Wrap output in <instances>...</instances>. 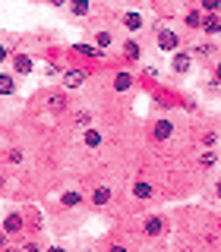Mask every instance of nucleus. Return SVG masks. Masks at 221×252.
Masks as SVG:
<instances>
[{
  "instance_id": "nucleus-1",
  "label": "nucleus",
  "mask_w": 221,
  "mask_h": 252,
  "mask_svg": "<svg viewBox=\"0 0 221 252\" xmlns=\"http://www.w3.org/2000/svg\"><path fill=\"white\" fill-rule=\"evenodd\" d=\"M13 76L19 79V76H32V69H35V60L29 57V54H22V51H16L13 54Z\"/></svg>"
},
{
  "instance_id": "nucleus-2",
  "label": "nucleus",
  "mask_w": 221,
  "mask_h": 252,
  "mask_svg": "<svg viewBox=\"0 0 221 252\" xmlns=\"http://www.w3.org/2000/svg\"><path fill=\"white\" fill-rule=\"evenodd\" d=\"M171 66H174V73H177V76H186L189 69H193V54H189V51H174Z\"/></svg>"
},
{
  "instance_id": "nucleus-3",
  "label": "nucleus",
  "mask_w": 221,
  "mask_h": 252,
  "mask_svg": "<svg viewBox=\"0 0 221 252\" xmlns=\"http://www.w3.org/2000/svg\"><path fill=\"white\" fill-rule=\"evenodd\" d=\"M155 41H158V51H164V54H168V51H177V47H180L177 32H171V29H161Z\"/></svg>"
},
{
  "instance_id": "nucleus-4",
  "label": "nucleus",
  "mask_w": 221,
  "mask_h": 252,
  "mask_svg": "<svg viewBox=\"0 0 221 252\" xmlns=\"http://www.w3.org/2000/svg\"><path fill=\"white\" fill-rule=\"evenodd\" d=\"M199 32H205L209 38H218V35H221V16H218V13H205Z\"/></svg>"
},
{
  "instance_id": "nucleus-5",
  "label": "nucleus",
  "mask_w": 221,
  "mask_h": 252,
  "mask_svg": "<svg viewBox=\"0 0 221 252\" xmlns=\"http://www.w3.org/2000/svg\"><path fill=\"white\" fill-rule=\"evenodd\" d=\"M22 227H26V218H22L19 211H10V215L3 218V224H0V230L3 233H22Z\"/></svg>"
},
{
  "instance_id": "nucleus-6",
  "label": "nucleus",
  "mask_w": 221,
  "mask_h": 252,
  "mask_svg": "<svg viewBox=\"0 0 221 252\" xmlns=\"http://www.w3.org/2000/svg\"><path fill=\"white\" fill-rule=\"evenodd\" d=\"M133 82H136V76L130 73V69H120V73H114V92H130L133 89Z\"/></svg>"
},
{
  "instance_id": "nucleus-7",
  "label": "nucleus",
  "mask_w": 221,
  "mask_h": 252,
  "mask_svg": "<svg viewBox=\"0 0 221 252\" xmlns=\"http://www.w3.org/2000/svg\"><path fill=\"white\" fill-rule=\"evenodd\" d=\"M161 230H164V218L161 215H152V218L142 220V233L146 236H161Z\"/></svg>"
},
{
  "instance_id": "nucleus-8",
  "label": "nucleus",
  "mask_w": 221,
  "mask_h": 252,
  "mask_svg": "<svg viewBox=\"0 0 221 252\" xmlns=\"http://www.w3.org/2000/svg\"><path fill=\"white\" fill-rule=\"evenodd\" d=\"M85 69H67L63 73V89H79V85H85Z\"/></svg>"
},
{
  "instance_id": "nucleus-9",
  "label": "nucleus",
  "mask_w": 221,
  "mask_h": 252,
  "mask_svg": "<svg viewBox=\"0 0 221 252\" xmlns=\"http://www.w3.org/2000/svg\"><path fill=\"white\" fill-rule=\"evenodd\" d=\"M110 199H114L110 186H95V189H92V205H98V208H105V205H110Z\"/></svg>"
},
{
  "instance_id": "nucleus-10",
  "label": "nucleus",
  "mask_w": 221,
  "mask_h": 252,
  "mask_svg": "<svg viewBox=\"0 0 221 252\" xmlns=\"http://www.w3.org/2000/svg\"><path fill=\"white\" fill-rule=\"evenodd\" d=\"M142 26H146V19H142V13H136V10L123 13V29H126V32H139Z\"/></svg>"
},
{
  "instance_id": "nucleus-11",
  "label": "nucleus",
  "mask_w": 221,
  "mask_h": 252,
  "mask_svg": "<svg viewBox=\"0 0 221 252\" xmlns=\"http://www.w3.org/2000/svg\"><path fill=\"white\" fill-rule=\"evenodd\" d=\"M152 132H155L158 142H168V139L174 136V123H171V120H155V129H152Z\"/></svg>"
},
{
  "instance_id": "nucleus-12",
  "label": "nucleus",
  "mask_w": 221,
  "mask_h": 252,
  "mask_svg": "<svg viewBox=\"0 0 221 252\" xmlns=\"http://www.w3.org/2000/svg\"><path fill=\"white\" fill-rule=\"evenodd\" d=\"M133 199H136V202L152 199V186H148L146 180H136V183H133Z\"/></svg>"
},
{
  "instance_id": "nucleus-13",
  "label": "nucleus",
  "mask_w": 221,
  "mask_h": 252,
  "mask_svg": "<svg viewBox=\"0 0 221 252\" xmlns=\"http://www.w3.org/2000/svg\"><path fill=\"white\" fill-rule=\"evenodd\" d=\"M123 57L126 60H142V44L133 41V38H130V41H123Z\"/></svg>"
},
{
  "instance_id": "nucleus-14",
  "label": "nucleus",
  "mask_w": 221,
  "mask_h": 252,
  "mask_svg": "<svg viewBox=\"0 0 221 252\" xmlns=\"http://www.w3.org/2000/svg\"><path fill=\"white\" fill-rule=\"evenodd\" d=\"M70 10H73V16L85 19V16L92 13V0H70Z\"/></svg>"
},
{
  "instance_id": "nucleus-15",
  "label": "nucleus",
  "mask_w": 221,
  "mask_h": 252,
  "mask_svg": "<svg viewBox=\"0 0 221 252\" xmlns=\"http://www.w3.org/2000/svg\"><path fill=\"white\" fill-rule=\"evenodd\" d=\"M189 54H193V57H199V60H209L212 54H215V44H212V41H202V44L189 47Z\"/></svg>"
},
{
  "instance_id": "nucleus-16",
  "label": "nucleus",
  "mask_w": 221,
  "mask_h": 252,
  "mask_svg": "<svg viewBox=\"0 0 221 252\" xmlns=\"http://www.w3.org/2000/svg\"><path fill=\"white\" fill-rule=\"evenodd\" d=\"M13 92H16V76L13 73H0V94L6 98V94H13Z\"/></svg>"
},
{
  "instance_id": "nucleus-17",
  "label": "nucleus",
  "mask_w": 221,
  "mask_h": 252,
  "mask_svg": "<svg viewBox=\"0 0 221 252\" xmlns=\"http://www.w3.org/2000/svg\"><path fill=\"white\" fill-rule=\"evenodd\" d=\"M73 51H76V54H82V57H92V60H101V57H105V51H98L95 44H76Z\"/></svg>"
},
{
  "instance_id": "nucleus-18",
  "label": "nucleus",
  "mask_w": 221,
  "mask_h": 252,
  "mask_svg": "<svg viewBox=\"0 0 221 252\" xmlns=\"http://www.w3.org/2000/svg\"><path fill=\"white\" fill-rule=\"evenodd\" d=\"M47 107H51V110H67L70 107V98H67V94H47Z\"/></svg>"
},
{
  "instance_id": "nucleus-19",
  "label": "nucleus",
  "mask_w": 221,
  "mask_h": 252,
  "mask_svg": "<svg viewBox=\"0 0 221 252\" xmlns=\"http://www.w3.org/2000/svg\"><path fill=\"white\" fill-rule=\"evenodd\" d=\"M184 26H186L189 32H199V26H202V13H199V10H189V13L184 16Z\"/></svg>"
},
{
  "instance_id": "nucleus-20",
  "label": "nucleus",
  "mask_w": 221,
  "mask_h": 252,
  "mask_svg": "<svg viewBox=\"0 0 221 252\" xmlns=\"http://www.w3.org/2000/svg\"><path fill=\"white\" fill-rule=\"evenodd\" d=\"M82 142H85L89 148H98V145H101V132L95 129V126H89V129L82 132Z\"/></svg>"
},
{
  "instance_id": "nucleus-21",
  "label": "nucleus",
  "mask_w": 221,
  "mask_h": 252,
  "mask_svg": "<svg viewBox=\"0 0 221 252\" xmlns=\"http://www.w3.org/2000/svg\"><path fill=\"white\" fill-rule=\"evenodd\" d=\"M60 202H63V208H79V205H82V195L70 189V192H63V195H60Z\"/></svg>"
},
{
  "instance_id": "nucleus-22",
  "label": "nucleus",
  "mask_w": 221,
  "mask_h": 252,
  "mask_svg": "<svg viewBox=\"0 0 221 252\" xmlns=\"http://www.w3.org/2000/svg\"><path fill=\"white\" fill-rule=\"evenodd\" d=\"M199 164H202V167H212V164H218V152H212V148H205V152L199 155Z\"/></svg>"
},
{
  "instance_id": "nucleus-23",
  "label": "nucleus",
  "mask_w": 221,
  "mask_h": 252,
  "mask_svg": "<svg viewBox=\"0 0 221 252\" xmlns=\"http://www.w3.org/2000/svg\"><path fill=\"white\" fill-rule=\"evenodd\" d=\"M110 44H114V38H110L108 32H98V35H95V47H98V51H105Z\"/></svg>"
},
{
  "instance_id": "nucleus-24",
  "label": "nucleus",
  "mask_w": 221,
  "mask_h": 252,
  "mask_svg": "<svg viewBox=\"0 0 221 252\" xmlns=\"http://www.w3.org/2000/svg\"><path fill=\"white\" fill-rule=\"evenodd\" d=\"M199 3H202L205 13H218L221 10V0H199Z\"/></svg>"
},
{
  "instance_id": "nucleus-25",
  "label": "nucleus",
  "mask_w": 221,
  "mask_h": 252,
  "mask_svg": "<svg viewBox=\"0 0 221 252\" xmlns=\"http://www.w3.org/2000/svg\"><path fill=\"white\" fill-rule=\"evenodd\" d=\"M22 158H26V155H22V148H10L6 161H10V164H22Z\"/></svg>"
},
{
  "instance_id": "nucleus-26",
  "label": "nucleus",
  "mask_w": 221,
  "mask_h": 252,
  "mask_svg": "<svg viewBox=\"0 0 221 252\" xmlns=\"http://www.w3.org/2000/svg\"><path fill=\"white\" fill-rule=\"evenodd\" d=\"M89 123H92L89 114H76V126H79V129H89Z\"/></svg>"
},
{
  "instance_id": "nucleus-27",
  "label": "nucleus",
  "mask_w": 221,
  "mask_h": 252,
  "mask_svg": "<svg viewBox=\"0 0 221 252\" xmlns=\"http://www.w3.org/2000/svg\"><path fill=\"white\" fill-rule=\"evenodd\" d=\"M10 57H13V54H10V47H6V44H0V63H6Z\"/></svg>"
},
{
  "instance_id": "nucleus-28",
  "label": "nucleus",
  "mask_w": 221,
  "mask_h": 252,
  "mask_svg": "<svg viewBox=\"0 0 221 252\" xmlns=\"http://www.w3.org/2000/svg\"><path fill=\"white\" fill-rule=\"evenodd\" d=\"M212 76H215V85L221 89V60H215V73H212Z\"/></svg>"
},
{
  "instance_id": "nucleus-29",
  "label": "nucleus",
  "mask_w": 221,
  "mask_h": 252,
  "mask_svg": "<svg viewBox=\"0 0 221 252\" xmlns=\"http://www.w3.org/2000/svg\"><path fill=\"white\" fill-rule=\"evenodd\" d=\"M47 3H51V6H67L70 0H47Z\"/></svg>"
},
{
  "instance_id": "nucleus-30",
  "label": "nucleus",
  "mask_w": 221,
  "mask_h": 252,
  "mask_svg": "<svg viewBox=\"0 0 221 252\" xmlns=\"http://www.w3.org/2000/svg\"><path fill=\"white\" fill-rule=\"evenodd\" d=\"M3 246H6V233L0 230V249H3Z\"/></svg>"
},
{
  "instance_id": "nucleus-31",
  "label": "nucleus",
  "mask_w": 221,
  "mask_h": 252,
  "mask_svg": "<svg viewBox=\"0 0 221 252\" xmlns=\"http://www.w3.org/2000/svg\"><path fill=\"white\" fill-rule=\"evenodd\" d=\"M215 195H218V202H221V180L215 183Z\"/></svg>"
},
{
  "instance_id": "nucleus-32",
  "label": "nucleus",
  "mask_w": 221,
  "mask_h": 252,
  "mask_svg": "<svg viewBox=\"0 0 221 252\" xmlns=\"http://www.w3.org/2000/svg\"><path fill=\"white\" fill-rule=\"evenodd\" d=\"M110 252H126V246H110Z\"/></svg>"
},
{
  "instance_id": "nucleus-33",
  "label": "nucleus",
  "mask_w": 221,
  "mask_h": 252,
  "mask_svg": "<svg viewBox=\"0 0 221 252\" xmlns=\"http://www.w3.org/2000/svg\"><path fill=\"white\" fill-rule=\"evenodd\" d=\"M3 252H19V249H13V246H3Z\"/></svg>"
},
{
  "instance_id": "nucleus-34",
  "label": "nucleus",
  "mask_w": 221,
  "mask_h": 252,
  "mask_svg": "<svg viewBox=\"0 0 221 252\" xmlns=\"http://www.w3.org/2000/svg\"><path fill=\"white\" fill-rule=\"evenodd\" d=\"M47 252H63V249H60V246H54V249H47Z\"/></svg>"
},
{
  "instance_id": "nucleus-35",
  "label": "nucleus",
  "mask_w": 221,
  "mask_h": 252,
  "mask_svg": "<svg viewBox=\"0 0 221 252\" xmlns=\"http://www.w3.org/2000/svg\"><path fill=\"white\" fill-rule=\"evenodd\" d=\"M174 3H180V0H174Z\"/></svg>"
},
{
  "instance_id": "nucleus-36",
  "label": "nucleus",
  "mask_w": 221,
  "mask_h": 252,
  "mask_svg": "<svg viewBox=\"0 0 221 252\" xmlns=\"http://www.w3.org/2000/svg\"><path fill=\"white\" fill-rule=\"evenodd\" d=\"M0 252H3V249H0Z\"/></svg>"
}]
</instances>
